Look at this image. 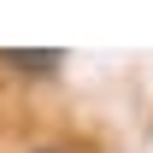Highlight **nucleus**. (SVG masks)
<instances>
[{"label":"nucleus","instance_id":"1","mask_svg":"<svg viewBox=\"0 0 153 153\" xmlns=\"http://www.w3.org/2000/svg\"><path fill=\"white\" fill-rule=\"evenodd\" d=\"M0 65H6V71H24V76H47V71L65 65V53H59V47H30V53H24V47H0Z\"/></svg>","mask_w":153,"mask_h":153}]
</instances>
